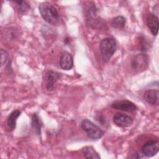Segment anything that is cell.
I'll return each instance as SVG.
<instances>
[{
    "instance_id": "cell-1",
    "label": "cell",
    "mask_w": 159,
    "mask_h": 159,
    "mask_svg": "<svg viewBox=\"0 0 159 159\" xmlns=\"http://www.w3.org/2000/svg\"><path fill=\"white\" fill-rule=\"evenodd\" d=\"M39 10L42 17L49 24L56 25L60 20V16L57 9L48 2H41Z\"/></svg>"
},
{
    "instance_id": "cell-2",
    "label": "cell",
    "mask_w": 159,
    "mask_h": 159,
    "mask_svg": "<svg viewBox=\"0 0 159 159\" xmlns=\"http://www.w3.org/2000/svg\"><path fill=\"white\" fill-rule=\"evenodd\" d=\"M100 51L104 61L107 62L112 57L117 48L116 40L111 37L102 39L100 42Z\"/></svg>"
},
{
    "instance_id": "cell-3",
    "label": "cell",
    "mask_w": 159,
    "mask_h": 159,
    "mask_svg": "<svg viewBox=\"0 0 159 159\" xmlns=\"http://www.w3.org/2000/svg\"><path fill=\"white\" fill-rule=\"evenodd\" d=\"M81 127L85 131L88 137L92 139H98L102 137L103 131L89 119H83L81 122Z\"/></svg>"
},
{
    "instance_id": "cell-4",
    "label": "cell",
    "mask_w": 159,
    "mask_h": 159,
    "mask_svg": "<svg viewBox=\"0 0 159 159\" xmlns=\"http://www.w3.org/2000/svg\"><path fill=\"white\" fill-rule=\"evenodd\" d=\"M148 65V57L146 54H137L131 60L130 66L132 68L137 71L145 70Z\"/></svg>"
},
{
    "instance_id": "cell-5",
    "label": "cell",
    "mask_w": 159,
    "mask_h": 159,
    "mask_svg": "<svg viewBox=\"0 0 159 159\" xmlns=\"http://www.w3.org/2000/svg\"><path fill=\"white\" fill-rule=\"evenodd\" d=\"M111 106L114 109L129 112H134L137 109L135 105L133 102L126 99L114 101L111 104Z\"/></svg>"
},
{
    "instance_id": "cell-6",
    "label": "cell",
    "mask_w": 159,
    "mask_h": 159,
    "mask_svg": "<svg viewBox=\"0 0 159 159\" xmlns=\"http://www.w3.org/2000/svg\"><path fill=\"white\" fill-rule=\"evenodd\" d=\"M159 150V142L157 140H149L142 147V153L151 157L155 155Z\"/></svg>"
},
{
    "instance_id": "cell-7",
    "label": "cell",
    "mask_w": 159,
    "mask_h": 159,
    "mask_svg": "<svg viewBox=\"0 0 159 159\" xmlns=\"http://www.w3.org/2000/svg\"><path fill=\"white\" fill-rule=\"evenodd\" d=\"M60 78V74L56 71L49 70L45 75L44 78V81L45 83V88L47 91H51L54 89L55 83Z\"/></svg>"
},
{
    "instance_id": "cell-8",
    "label": "cell",
    "mask_w": 159,
    "mask_h": 159,
    "mask_svg": "<svg viewBox=\"0 0 159 159\" xmlns=\"http://www.w3.org/2000/svg\"><path fill=\"white\" fill-rule=\"evenodd\" d=\"M113 121L114 124L120 127H128L133 123V119L129 116L117 113L113 117Z\"/></svg>"
},
{
    "instance_id": "cell-9",
    "label": "cell",
    "mask_w": 159,
    "mask_h": 159,
    "mask_svg": "<svg viewBox=\"0 0 159 159\" xmlns=\"http://www.w3.org/2000/svg\"><path fill=\"white\" fill-rule=\"evenodd\" d=\"M73 66V59L71 55L67 52H63L60 58V67L64 70H70Z\"/></svg>"
},
{
    "instance_id": "cell-10",
    "label": "cell",
    "mask_w": 159,
    "mask_h": 159,
    "mask_svg": "<svg viewBox=\"0 0 159 159\" xmlns=\"http://www.w3.org/2000/svg\"><path fill=\"white\" fill-rule=\"evenodd\" d=\"M147 25L153 35L158 34V17L153 14H149L146 18Z\"/></svg>"
},
{
    "instance_id": "cell-11",
    "label": "cell",
    "mask_w": 159,
    "mask_h": 159,
    "mask_svg": "<svg viewBox=\"0 0 159 159\" xmlns=\"http://www.w3.org/2000/svg\"><path fill=\"white\" fill-rule=\"evenodd\" d=\"M159 92L157 89H149L145 92L143 98L146 102L151 105L158 104Z\"/></svg>"
},
{
    "instance_id": "cell-12",
    "label": "cell",
    "mask_w": 159,
    "mask_h": 159,
    "mask_svg": "<svg viewBox=\"0 0 159 159\" xmlns=\"http://www.w3.org/2000/svg\"><path fill=\"white\" fill-rule=\"evenodd\" d=\"M21 112L19 110L13 111L8 116L7 119V124L8 127L12 130H14L16 126V120L20 115Z\"/></svg>"
},
{
    "instance_id": "cell-13",
    "label": "cell",
    "mask_w": 159,
    "mask_h": 159,
    "mask_svg": "<svg viewBox=\"0 0 159 159\" xmlns=\"http://www.w3.org/2000/svg\"><path fill=\"white\" fill-rule=\"evenodd\" d=\"M83 155L86 158H100L98 153L91 147H85L82 149Z\"/></svg>"
},
{
    "instance_id": "cell-14",
    "label": "cell",
    "mask_w": 159,
    "mask_h": 159,
    "mask_svg": "<svg viewBox=\"0 0 159 159\" xmlns=\"http://www.w3.org/2000/svg\"><path fill=\"white\" fill-rule=\"evenodd\" d=\"M31 125L32 128L34 129L35 132L37 133V135H40L41 133V122L39 119V116L37 114H34L32 117V121H31Z\"/></svg>"
},
{
    "instance_id": "cell-15",
    "label": "cell",
    "mask_w": 159,
    "mask_h": 159,
    "mask_svg": "<svg viewBox=\"0 0 159 159\" xmlns=\"http://www.w3.org/2000/svg\"><path fill=\"white\" fill-rule=\"evenodd\" d=\"M125 19L122 16L114 17L111 21V25L116 29H123L125 25Z\"/></svg>"
},
{
    "instance_id": "cell-16",
    "label": "cell",
    "mask_w": 159,
    "mask_h": 159,
    "mask_svg": "<svg viewBox=\"0 0 159 159\" xmlns=\"http://www.w3.org/2000/svg\"><path fill=\"white\" fill-rule=\"evenodd\" d=\"M15 3L17 4L18 7V10L20 12H26L30 9L29 5L26 1H16Z\"/></svg>"
},
{
    "instance_id": "cell-17",
    "label": "cell",
    "mask_w": 159,
    "mask_h": 159,
    "mask_svg": "<svg viewBox=\"0 0 159 159\" xmlns=\"http://www.w3.org/2000/svg\"><path fill=\"white\" fill-rule=\"evenodd\" d=\"M9 55L7 52L3 49L1 50V64L3 66L7 61H9Z\"/></svg>"
},
{
    "instance_id": "cell-18",
    "label": "cell",
    "mask_w": 159,
    "mask_h": 159,
    "mask_svg": "<svg viewBox=\"0 0 159 159\" xmlns=\"http://www.w3.org/2000/svg\"><path fill=\"white\" fill-rule=\"evenodd\" d=\"M140 40H141V42L140 43V49H141V50H145V49H147V47H148V45H145V44H147V42H146V39L144 38V37H141L140 39Z\"/></svg>"
},
{
    "instance_id": "cell-19",
    "label": "cell",
    "mask_w": 159,
    "mask_h": 159,
    "mask_svg": "<svg viewBox=\"0 0 159 159\" xmlns=\"http://www.w3.org/2000/svg\"><path fill=\"white\" fill-rule=\"evenodd\" d=\"M142 157L140 156V153H136L135 154L133 155L132 156V158H142Z\"/></svg>"
}]
</instances>
